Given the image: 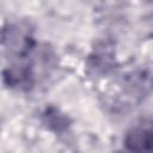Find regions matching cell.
<instances>
[{"mask_svg": "<svg viewBox=\"0 0 153 153\" xmlns=\"http://www.w3.org/2000/svg\"><path fill=\"white\" fill-rule=\"evenodd\" d=\"M124 146L129 153H153V121H142L126 135Z\"/></svg>", "mask_w": 153, "mask_h": 153, "instance_id": "1", "label": "cell"}, {"mask_svg": "<svg viewBox=\"0 0 153 153\" xmlns=\"http://www.w3.org/2000/svg\"><path fill=\"white\" fill-rule=\"evenodd\" d=\"M124 86L134 97H142L153 90V75L143 71L133 72L127 75Z\"/></svg>", "mask_w": 153, "mask_h": 153, "instance_id": "2", "label": "cell"}, {"mask_svg": "<svg viewBox=\"0 0 153 153\" xmlns=\"http://www.w3.org/2000/svg\"><path fill=\"white\" fill-rule=\"evenodd\" d=\"M47 121L45 123H48L49 127H54L55 130H61L63 128H66V124H67V118L63 117L62 115L59 114V111L56 110H53V112L49 110L47 111V114L44 115Z\"/></svg>", "mask_w": 153, "mask_h": 153, "instance_id": "3", "label": "cell"}]
</instances>
